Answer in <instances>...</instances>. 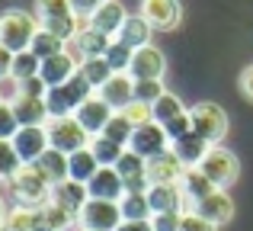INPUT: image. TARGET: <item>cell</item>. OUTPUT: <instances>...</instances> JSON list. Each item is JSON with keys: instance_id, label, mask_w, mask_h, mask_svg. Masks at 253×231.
Returning a JSON list of instances; mask_svg holds the SVG:
<instances>
[{"instance_id": "29", "label": "cell", "mask_w": 253, "mask_h": 231, "mask_svg": "<svg viewBox=\"0 0 253 231\" xmlns=\"http://www.w3.org/2000/svg\"><path fill=\"white\" fill-rule=\"evenodd\" d=\"M13 113H16L19 125H45L48 122V106H45V100H29V96H23V100L13 103Z\"/></svg>"}, {"instance_id": "28", "label": "cell", "mask_w": 253, "mask_h": 231, "mask_svg": "<svg viewBox=\"0 0 253 231\" xmlns=\"http://www.w3.org/2000/svg\"><path fill=\"white\" fill-rule=\"evenodd\" d=\"M119 209H122V219L125 222H151V202L148 193H125L119 199Z\"/></svg>"}, {"instance_id": "17", "label": "cell", "mask_w": 253, "mask_h": 231, "mask_svg": "<svg viewBox=\"0 0 253 231\" xmlns=\"http://www.w3.org/2000/svg\"><path fill=\"white\" fill-rule=\"evenodd\" d=\"M86 193L90 199H109V202H119L125 196V180L119 177L116 167H99L96 177L86 183Z\"/></svg>"}, {"instance_id": "27", "label": "cell", "mask_w": 253, "mask_h": 231, "mask_svg": "<svg viewBox=\"0 0 253 231\" xmlns=\"http://www.w3.org/2000/svg\"><path fill=\"white\" fill-rule=\"evenodd\" d=\"M36 167L42 170L45 177H48L51 186H55V183H61V180H68V154H64V151L48 148V151H45V154L36 161Z\"/></svg>"}, {"instance_id": "43", "label": "cell", "mask_w": 253, "mask_h": 231, "mask_svg": "<svg viewBox=\"0 0 253 231\" xmlns=\"http://www.w3.org/2000/svg\"><path fill=\"white\" fill-rule=\"evenodd\" d=\"M16 100H23V81L13 77V74L0 77V103H10L13 106Z\"/></svg>"}, {"instance_id": "42", "label": "cell", "mask_w": 253, "mask_h": 231, "mask_svg": "<svg viewBox=\"0 0 253 231\" xmlns=\"http://www.w3.org/2000/svg\"><path fill=\"white\" fill-rule=\"evenodd\" d=\"M122 113L131 119V125H135V129H138V125H148V122H154V106H151V103H141V100H135L131 106H125Z\"/></svg>"}, {"instance_id": "6", "label": "cell", "mask_w": 253, "mask_h": 231, "mask_svg": "<svg viewBox=\"0 0 253 231\" xmlns=\"http://www.w3.org/2000/svg\"><path fill=\"white\" fill-rule=\"evenodd\" d=\"M192 116V132L199 138H205L209 144H221V138L228 135V113H224L218 103H196L189 109Z\"/></svg>"}, {"instance_id": "19", "label": "cell", "mask_w": 253, "mask_h": 231, "mask_svg": "<svg viewBox=\"0 0 253 231\" xmlns=\"http://www.w3.org/2000/svg\"><path fill=\"white\" fill-rule=\"evenodd\" d=\"M125 19H128V13H125V6L119 3V0H106V3H103V6H99V10H96V13L90 16V26H93L96 32H103V36L116 39Z\"/></svg>"}, {"instance_id": "48", "label": "cell", "mask_w": 253, "mask_h": 231, "mask_svg": "<svg viewBox=\"0 0 253 231\" xmlns=\"http://www.w3.org/2000/svg\"><path fill=\"white\" fill-rule=\"evenodd\" d=\"M103 3H106V0H71V10H74L81 19H90Z\"/></svg>"}, {"instance_id": "33", "label": "cell", "mask_w": 253, "mask_h": 231, "mask_svg": "<svg viewBox=\"0 0 253 231\" xmlns=\"http://www.w3.org/2000/svg\"><path fill=\"white\" fill-rule=\"evenodd\" d=\"M81 74L86 77V81H90V87H93V90H99L112 74H116V71L109 68V61H106V58H90V61H84V64H81Z\"/></svg>"}, {"instance_id": "32", "label": "cell", "mask_w": 253, "mask_h": 231, "mask_svg": "<svg viewBox=\"0 0 253 231\" xmlns=\"http://www.w3.org/2000/svg\"><path fill=\"white\" fill-rule=\"evenodd\" d=\"M64 45H68V42H64V39H58L55 32H48V29H39L36 39H32V51H36L42 61H45V58H51V55H61Z\"/></svg>"}, {"instance_id": "39", "label": "cell", "mask_w": 253, "mask_h": 231, "mask_svg": "<svg viewBox=\"0 0 253 231\" xmlns=\"http://www.w3.org/2000/svg\"><path fill=\"white\" fill-rule=\"evenodd\" d=\"M179 113H186V109H183V103H179V96H173L170 90L154 103V122H161V125H167L170 119L179 116Z\"/></svg>"}, {"instance_id": "8", "label": "cell", "mask_w": 253, "mask_h": 231, "mask_svg": "<svg viewBox=\"0 0 253 231\" xmlns=\"http://www.w3.org/2000/svg\"><path fill=\"white\" fill-rule=\"evenodd\" d=\"M109 45H112V39L103 36V32H96L90 26V19H86V23L81 26V32H77V36L64 45V51H68V55L77 61V68H81L84 61H90V58H106Z\"/></svg>"}, {"instance_id": "45", "label": "cell", "mask_w": 253, "mask_h": 231, "mask_svg": "<svg viewBox=\"0 0 253 231\" xmlns=\"http://www.w3.org/2000/svg\"><path fill=\"white\" fill-rule=\"evenodd\" d=\"M179 231H218V225H211V222L202 219L199 212H183V219H179Z\"/></svg>"}, {"instance_id": "14", "label": "cell", "mask_w": 253, "mask_h": 231, "mask_svg": "<svg viewBox=\"0 0 253 231\" xmlns=\"http://www.w3.org/2000/svg\"><path fill=\"white\" fill-rule=\"evenodd\" d=\"M74 116H77V122H81L84 129L90 132V135H103L106 122L116 116V109H112L99 93H93L90 100H84L81 106H77V113H74Z\"/></svg>"}, {"instance_id": "13", "label": "cell", "mask_w": 253, "mask_h": 231, "mask_svg": "<svg viewBox=\"0 0 253 231\" xmlns=\"http://www.w3.org/2000/svg\"><path fill=\"white\" fill-rule=\"evenodd\" d=\"M135 81H164L167 74V58L157 45H144V48L135 51L131 58V71H128Z\"/></svg>"}, {"instance_id": "40", "label": "cell", "mask_w": 253, "mask_h": 231, "mask_svg": "<svg viewBox=\"0 0 253 231\" xmlns=\"http://www.w3.org/2000/svg\"><path fill=\"white\" fill-rule=\"evenodd\" d=\"M164 93H167L164 81H135V100H141V103H151V106H154Z\"/></svg>"}, {"instance_id": "30", "label": "cell", "mask_w": 253, "mask_h": 231, "mask_svg": "<svg viewBox=\"0 0 253 231\" xmlns=\"http://www.w3.org/2000/svg\"><path fill=\"white\" fill-rule=\"evenodd\" d=\"M90 151L96 154L99 167H116V164L122 161V154H125V148H122V144L109 141L106 135H93V141H90Z\"/></svg>"}, {"instance_id": "37", "label": "cell", "mask_w": 253, "mask_h": 231, "mask_svg": "<svg viewBox=\"0 0 253 231\" xmlns=\"http://www.w3.org/2000/svg\"><path fill=\"white\" fill-rule=\"evenodd\" d=\"M116 170H119L122 180H131V177H148V161H144L141 154H135V151L125 148V154H122V161L116 164Z\"/></svg>"}, {"instance_id": "5", "label": "cell", "mask_w": 253, "mask_h": 231, "mask_svg": "<svg viewBox=\"0 0 253 231\" xmlns=\"http://www.w3.org/2000/svg\"><path fill=\"white\" fill-rule=\"evenodd\" d=\"M199 170H202L218 189H228L231 183L241 177V161H237V154L228 151L224 144H211V151L205 154V161L199 164Z\"/></svg>"}, {"instance_id": "21", "label": "cell", "mask_w": 253, "mask_h": 231, "mask_svg": "<svg viewBox=\"0 0 253 231\" xmlns=\"http://www.w3.org/2000/svg\"><path fill=\"white\" fill-rule=\"evenodd\" d=\"M74 74H77V61L68 55V51L45 58V61H42V71H39V77H42L48 87H61V84H68Z\"/></svg>"}, {"instance_id": "47", "label": "cell", "mask_w": 253, "mask_h": 231, "mask_svg": "<svg viewBox=\"0 0 253 231\" xmlns=\"http://www.w3.org/2000/svg\"><path fill=\"white\" fill-rule=\"evenodd\" d=\"M45 93H48V84H45L42 77L23 81V96H29V100H45Z\"/></svg>"}, {"instance_id": "53", "label": "cell", "mask_w": 253, "mask_h": 231, "mask_svg": "<svg viewBox=\"0 0 253 231\" xmlns=\"http://www.w3.org/2000/svg\"><path fill=\"white\" fill-rule=\"evenodd\" d=\"M0 231H6V228H3V225H0Z\"/></svg>"}, {"instance_id": "20", "label": "cell", "mask_w": 253, "mask_h": 231, "mask_svg": "<svg viewBox=\"0 0 253 231\" xmlns=\"http://www.w3.org/2000/svg\"><path fill=\"white\" fill-rule=\"evenodd\" d=\"M86 199H90V193H86V183H77V180H61L51 186V202H58V206H64L68 212L81 215V209L86 206Z\"/></svg>"}, {"instance_id": "4", "label": "cell", "mask_w": 253, "mask_h": 231, "mask_svg": "<svg viewBox=\"0 0 253 231\" xmlns=\"http://www.w3.org/2000/svg\"><path fill=\"white\" fill-rule=\"evenodd\" d=\"M48 129V141L55 151H64V154H74L81 148H90L93 135L77 122V116H64V119H48L45 122Z\"/></svg>"}, {"instance_id": "51", "label": "cell", "mask_w": 253, "mask_h": 231, "mask_svg": "<svg viewBox=\"0 0 253 231\" xmlns=\"http://www.w3.org/2000/svg\"><path fill=\"white\" fill-rule=\"evenodd\" d=\"M116 231H154V228H151V222H122Z\"/></svg>"}, {"instance_id": "9", "label": "cell", "mask_w": 253, "mask_h": 231, "mask_svg": "<svg viewBox=\"0 0 253 231\" xmlns=\"http://www.w3.org/2000/svg\"><path fill=\"white\" fill-rule=\"evenodd\" d=\"M170 144L173 141H170L167 129H164L161 122H148V125H138L135 129V135H131V141H128V151H135L144 161H151V157L170 151Z\"/></svg>"}, {"instance_id": "3", "label": "cell", "mask_w": 253, "mask_h": 231, "mask_svg": "<svg viewBox=\"0 0 253 231\" xmlns=\"http://www.w3.org/2000/svg\"><path fill=\"white\" fill-rule=\"evenodd\" d=\"M36 16H39V26H42V29L55 32L64 42H71V39L81 32V26L86 23V19H81L71 10V0H36Z\"/></svg>"}, {"instance_id": "36", "label": "cell", "mask_w": 253, "mask_h": 231, "mask_svg": "<svg viewBox=\"0 0 253 231\" xmlns=\"http://www.w3.org/2000/svg\"><path fill=\"white\" fill-rule=\"evenodd\" d=\"M23 167V161H19L16 148H13V141H0V183H10L13 177H16V170Z\"/></svg>"}, {"instance_id": "25", "label": "cell", "mask_w": 253, "mask_h": 231, "mask_svg": "<svg viewBox=\"0 0 253 231\" xmlns=\"http://www.w3.org/2000/svg\"><path fill=\"white\" fill-rule=\"evenodd\" d=\"M179 186H183V196L192 202V209H196V202L209 199V196L218 189L215 183H211V180H209V177H205L199 167H189V170H186V177H183V183H179Z\"/></svg>"}, {"instance_id": "34", "label": "cell", "mask_w": 253, "mask_h": 231, "mask_svg": "<svg viewBox=\"0 0 253 231\" xmlns=\"http://www.w3.org/2000/svg\"><path fill=\"white\" fill-rule=\"evenodd\" d=\"M39 71H42V58L36 55V51H19L16 58H13V77H19V81H29V77H39Z\"/></svg>"}, {"instance_id": "12", "label": "cell", "mask_w": 253, "mask_h": 231, "mask_svg": "<svg viewBox=\"0 0 253 231\" xmlns=\"http://www.w3.org/2000/svg\"><path fill=\"white\" fill-rule=\"evenodd\" d=\"M138 13H141V16L151 23V29H157V32L176 29L179 19H183L179 0H141V10Z\"/></svg>"}, {"instance_id": "46", "label": "cell", "mask_w": 253, "mask_h": 231, "mask_svg": "<svg viewBox=\"0 0 253 231\" xmlns=\"http://www.w3.org/2000/svg\"><path fill=\"white\" fill-rule=\"evenodd\" d=\"M179 219H183V212H161L151 219V228L154 231H179Z\"/></svg>"}, {"instance_id": "23", "label": "cell", "mask_w": 253, "mask_h": 231, "mask_svg": "<svg viewBox=\"0 0 253 231\" xmlns=\"http://www.w3.org/2000/svg\"><path fill=\"white\" fill-rule=\"evenodd\" d=\"M151 32H154V29H151V23L141 16V13H135V16H128L122 23V29H119L116 39L122 45H128V48L138 51V48H144V45H151Z\"/></svg>"}, {"instance_id": "52", "label": "cell", "mask_w": 253, "mask_h": 231, "mask_svg": "<svg viewBox=\"0 0 253 231\" xmlns=\"http://www.w3.org/2000/svg\"><path fill=\"white\" fill-rule=\"evenodd\" d=\"M6 212H10V206H6V196H3V189H0V225L6 222Z\"/></svg>"}, {"instance_id": "2", "label": "cell", "mask_w": 253, "mask_h": 231, "mask_svg": "<svg viewBox=\"0 0 253 231\" xmlns=\"http://www.w3.org/2000/svg\"><path fill=\"white\" fill-rule=\"evenodd\" d=\"M39 29L42 26H39L36 13H26V10H3L0 13V45L10 48L13 55L29 51Z\"/></svg>"}, {"instance_id": "38", "label": "cell", "mask_w": 253, "mask_h": 231, "mask_svg": "<svg viewBox=\"0 0 253 231\" xmlns=\"http://www.w3.org/2000/svg\"><path fill=\"white\" fill-rule=\"evenodd\" d=\"M32 225H36V209L10 206V212H6V222H3L6 231H32Z\"/></svg>"}, {"instance_id": "15", "label": "cell", "mask_w": 253, "mask_h": 231, "mask_svg": "<svg viewBox=\"0 0 253 231\" xmlns=\"http://www.w3.org/2000/svg\"><path fill=\"white\" fill-rule=\"evenodd\" d=\"M186 164L176 157V151H164V154H157V157H151L148 161V180H151V186L154 183H183V177H186Z\"/></svg>"}, {"instance_id": "10", "label": "cell", "mask_w": 253, "mask_h": 231, "mask_svg": "<svg viewBox=\"0 0 253 231\" xmlns=\"http://www.w3.org/2000/svg\"><path fill=\"white\" fill-rule=\"evenodd\" d=\"M13 148H16V154H19L23 164H36L39 157L51 148L48 129H45V125H23V129L13 135Z\"/></svg>"}, {"instance_id": "16", "label": "cell", "mask_w": 253, "mask_h": 231, "mask_svg": "<svg viewBox=\"0 0 253 231\" xmlns=\"http://www.w3.org/2000/svg\"><path fill=\"white\" fill-rule=\"evenodd\" d=\"M96 93L103 96V100L109 103L116 113H122L125 106H131V103H135V77H131V74H112L109 81L96 90Z\"/></svg>"}, {"instance_id": "1", "label": "cell", "mask_w": 253, "mask_h": 231, "mask_svg": "<svg viewBox=\"0 0 253 231\" xmlns=\"http://www.w3.org/2000/svg\"><path fill=\"white\" fill-rule=\"evenodd\" d=\"M6 193L13 196V206H26V209H42L51 202V183L36 164H23L16 170L10 183H6Z\"/></svg>"}, {"instance_id": "41", "label": "cell", "mask_w": 253, "mask_h": 231, "mask_svg": "<svg viewBox=\"0 0 253 231\" xmlns=\"http://www.w3.org/2000/svg\"><path fill=\"white\" fill-rule=\"evenodd\" d=\"M23 129L10 103H0V141H13V135Z\"/></svg>"}, {"instance_id": "7", "label": "cell", "mask_w": 253, "mask_h": 231, "mask_svg": "<svg viewBox=\"0 0 253 231\" xmlns=\"http://www.w3.org/2000/svg\"><path fill=\"white\" fill-rule=\"evenodd\" d=\"M77 222H81V231H116L125 219H122V209H119V202H109V199H86V206L81 209Z\"/></svg>"}, {"instance_id": "22", "label": "cell", "mask_w": 253, "mask_h": 231, "mask_svg": "<svg viewBox=\"0 0 253 231\" xmlns=\"http://www.w3.org/2000/svg\"><path fill=\"white\" fill-rule=\"evenodd\" d=\"M173 151H176V157L186 164V167H199V164L205 161V154L211 151V144L205 141V138H199L196 132H189V135H183V138H176V141L170 144Z\"/></svg>"}, {"instance_id": "26", "label": "cell", "mask_w": 253, "mask_h": 231, "mask_svg": "<svg viewBox=\"0 0 253 231\" xmlns=\"http://www.w3.org/2000/svg\"><path fill=\"white\" fill-rule=\"evenodd\" d=\"M96 170H99V161L90 148H81V151H74V154H68V177L71 180L90 183L93 177H96Z\"/></svg>"}, {"instance_id": "44", "label": "cell", "mask_w": 253, "mask_h": 231, "mask_svg": "<svg viewBox=\"0 0 253 231\" xmlns=\"http://www.w3.org/2000/svg\"><path fill=\"white\" fill-rule=\"evenodd\" d=\"M164 129H167V135H170V141H176V138H183V135H189L192 132V116H189V109H186V113H179V116H173L167 125H164Z\"/></svg>"}, {"instance_id": "11", "label": "cell", "mask_w": 253, "mask_h": 231, "mask_svg": "<svg viewBox=\"0 0 253 231\" xmlns=\"http://www.w3.org/2000/svg\"><path fill=\"white\" fill-rule=\"evenodd\" d=\"M148 202H151V212L161 215V212H192V202L183 196V186L179 183H154L148 189ZM151 215V219H154Z\"/></svg>"}, {"instance_id": "49", "label": "cell", "mask_w": 253, "mask_h": 231, "mask_svg": "<svg viewBox=\"0 0 253 231\" xmlns=\"http://www.w3.org/2000/svg\"><path fill=\"white\" fill-rule=\"evenodd\" d=\"M241 93H244V96H247V100L253 103V64H250V68L241 74Z\"/></svg>"}, {"instance_id": "50", "label": "cell", "mask_w": 253, "mask_h": 231, "mask_svg": "<svg viewBox=\"0 0 253 231\" xmlns=\"http://www.w3.org/2000/svg\"><path fill=\"white\" fill-rule=\"evenodd\" d=\"M13 58H16V55H13L10 48H3V45H0V77H6L13 71Z\"/></svg>"}, {"instance_id": "31", "label": "cell", "mask_w": 253, "mask_h": 231, "mask_svg": "<svg viewBox=\"0 0 253 231\" xmlns=\"http://www.w3.org/2000/svg\"><path fill=\"white\" fill-rule=\"evenodd\" d=\"M103 135L109 138V141H116V144H122V148H128L131 135H135V125H131V119L125 116V113H116L109 122H106Z\"/></svg>"}, {"instance_id": "18", "label": "cell", "mask_w": 253, "mask_h": 231, "mask_svg": "<svg viewBox=\"0 0 253 231\" xmlns=\"http://www.w3.org/2000/svg\"><path fill=\"white\" fill-rule=\"evenodd\" d=\"M192 212H199L202 219H209L211 225H228L231 219H234V199L228 196V189H215V193L209 196V199L196 202V209Z\"/></svg>"}, {"instance_id": "24", "label": "cell", "mask_w": 253, "mask_h": 231, "mask_svg": "<svg viewBox=\"0 0 253 231\" xmlns=\"http://www.w3.org/2000/svg\"><path fill=\"white\" fill-rule=\"evenodd\" d=\"M45 106H48V119H64V116L77 113L81 100L74 96V90H71L68 84H61V87H48V93H45Z\"/></svg>"}, {"instance_id": "35", "label": "cell", "mask_w": 253, "mask_h": 231, "mask_svg": "<svg viewBox=\"0 0 253 231\" xmlns=\"http://www.w3.org/2000/svg\"><path fill=\"white\" fill-rule=\"evenodd\" d=\"M131 58H135V48L122 45L119 39H112L109 51H106V61H109V68L116 71V74H128L131 71Z\"/></svg>"}]
</instances>
